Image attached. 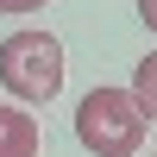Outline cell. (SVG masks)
Instances as JSON below:
<instances>
[{"mask_svg":"<svg viewBox=\"0 0 157 157\" xmlns=\"http://www.w3.org/2000/svg\"><path fill=\"white\" fill-rule=\"evenodd\" d=\"M138 13H145V25L157 32V0H138Z\"/></svg>","mask_w":157,"mask_h":157,"instance_id":"6","label":"cell"},{"mask_svg":"<svg viewBox=\"0 0 157 157\" xmlns=\"http://www.w3.org/2000/svg\"><path fill=\"white\" fill-rule=\"evenodd\" d=\"M126 94L138 101L145 120H157V50H145V57L132 63V88H126Z\"/></svg>","mask_w":157,"mask_h":157,"instance_id":"4","label":"cell"},{"mask_svg":"<svg viewBox=\"0 0 157 157\" xmlns=\"http://www.w3.org/2000/svg\"><path fill=\"white\" fill-rule=\"evenodd\" d=\"M75 138L94 157H138L145 145V113L126 88H88L75 101Z\"/></svg>","mask_w":157,"mask_h":157,"instance_id":"2","label":"cell"},{"mask_svg":"<svg viewBox=\"0 0 157 157\" xmlns=\"http://www.w3.org/2000/svg\"><path fill=\"white\" fill-rule=\"evenodd\" d=\"M38 145H44L38 120L19 101H0V157H38Z\"/></svg>","mask_w":157,"mask_h":157,"instance_id":"3","label":"cell"},{"mask_svg":"<svg viewBox=\"0 0 157 157\" xmlns=\"http://www.w3.org/2000/svg\"><path fill=\"white\" fill-rule=\"evenodd\" d=\"M44 0H0V13H38Z\"/></svg>","mask_w":157,"mask_h":157,"instance_id":"5","label":"cell"},{"mask_svg":"<svg viewBox=\"0 0 157 157\" xmlns=\"http://www.w3.org/2000/svg\"><path fill=\"white\" fill-rule=\"evenodd\" d=\"M151 157H157V151H151Z\"/></svg>","mask_w":157,"mask_h":157,"instance_id":"7","label":"cell"},{"mask_svg":"<svg viewBox=\"0 0 157 157\" xmlns=\"http://www.w3.org/2000/svg\"><path fill=\"white\" fill-rule=\"evenodd\" d=\"M0 82H6V94L19 107H50L63 94V44L50 32H38V25L13 32L0 44Z\"/></svg>","mask_w":157,"mask_h":157,"instance_id":"1","label":"cell"}]
</instances>
